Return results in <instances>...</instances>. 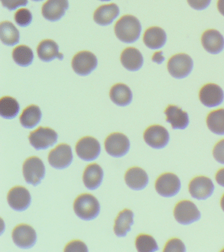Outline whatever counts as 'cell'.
<instances>
[{"label":"cell","instance_id":"4dcf8cb0","mask_svg":"<svg viewBox=\"0 0 224 252\" xmlns=\"http://www.w3.org/2000/svg\"><path fill=\"white\" fill-rule=\"evenodd\" d=\"M20 106L15 98L3 96L0 100V114L5 119H13L18 115Z\"/></svg>","mask_w":224,"mask_h":252},{"label":"cell","instance_id":"1f68e13d","mask_svg":"<svg viewBox=\"0 0 224 252\" xmlns=\"http://www.w3.org/2000/svg\"><path fill=\"white\" fill-rule=\"evenodd\" d=\"M13 59L19 66H28L32 63L34 53L32 49L27 45H19L13 49Z\"/></svg>","mask_w":224,"mask_h":252},{"label":"cell","instance_id":"e0dca14e","mask_svg":"<svg viewBox=\"0 0 224 252\" xmlns=\"http://www.w3.org/2000/svg\"><path fill=\"white\" fill-rule=\"evenodd\" d=\"M68 0H48L43 5V17L48 21L55 22L62 19L68 9Z\"/></svg>","mask_w":224,"mask_h":252},{"label":"cell","instance_id":"d6986e66","mask_svg":"<svg viewBox=\"0 0 224 252\" xmlns=\"http://www.w3.org/2000/svg\"><path fill=\"white\" fill-rule=\"evenodd\" d=\"M164 114L166 116V122L171 124L172 129H185L190 124L188 114L178 106H168L165 110Z\"/></svg>","mask_w":224,"mask_h":252},{"label":"cell","instance_id":"ee69618b","mask_svg":"<svg viewBox=\"0 0 224 252\" xmlns=\"http://www.w3.org/2000/svg\"><path fill=\"white\" fill-rule=\"evenodd\" d=\"M100 1H111V0H100Z\"/></svg>","mask_w":224,"mask_h":252},{"label":"cell","instance_id":"ab89813d","mask_svg":"<svg viewBox=\"0 0 224 252\" xmlns=\"http://www.w3.org/2000/svg\"><path fill=\"white\" fill-rule=\"evenodd\" d=\"M216 180L218 185L224 187V168L220 169L216 173Z\"/></svg>","mask_w":224,"mask_h":252},{"label":"cell","instance_id":"7a4b0ae2","mask_svg":"<svg viewBox=\"0 0 224 252\" xmlns=\"http://www.w3.org/2000/svg\"><path fill=\"white\" fill-rule=\"evenodd\" d=\"M74 210L76 216L82 220H94L99 214V201L92 194H82L74 201Z\"/></svg>","mask_w":224,"mask_h":252},{"label":"cell","instance_id":"f546056e","mask_svg":"<svg viewBox=\"0 0 224 252\" xmlns=\"http://www.w3.org/2000/svg\"><path fill=\"white\" fill-rule=\"evenodd\" d=\"M208 129L214 134L224 135V109L214 110L210 112L206 118Z\"/></svg>","mask_w":224,"mask_h":252},{"label":"cell","instance_id":"5bb4252c","mask_svg":"<svg viewBox=\"0 0 224 252\" xmlns=\"http://www.w3.org/2000/svg\"><path fill=\"white\" fill-rule=\"evenodd\" d=\"M12 238L15 245L23 249H29L36 244L37 235L32 226L26 224L17 226L12 232Z\"/></svg>","mask_w":224,"mask_h":252},{"label":"cell","instance_id":"277c9868","mask_svg":"<svg viewBox=\"0 0 224 252\" xmlns=\"http://www.w3.org/2000/svg\"><path fill=\"white\" fill-rule=\"evenodd\" d=\"M174 215L177 221L184 225L193 223L201 218L197 207L189 200H183L178 203L175 207Z\"/></svg>","mask_w":224,"mask_h":252},{"label":"cell","instance_id":"d4e9b609","mask_svg":"<svg viewBox=\"0 0 224 252\" xmlns=\"http://www.w3.org/2000/svg\"><path fill=\"white\" fill-rule=\"evenodd\" d=\"M143 42L147 47L151 49H160L166 42V32L161 28H149L143 35Z\"/></svg>","mask_w":224,"mask_h":252},{"label":"cell","instance_id":"ba28073f","mask_svg":"<svg viewBox=\"0 0 224 252\" xmlns=\"http://www.w3.org/2000/svg\"><path fill=\"white\" fill-rule=\"evenodd\" d=\"M106 151L111 157L121 158L128 153L130 142L128 138L121 133H114L108 136L105 142Z\"/></svg>","mask_w":224,"mask_h":252},{"label":"cell","instance_id":"4316f807","mask_svg":"<svg viewBox=\"0 0 224 252\" xmlns=\"http://www.w3.org/2000/svg\"><path fill=\"white\" fill-rule=\"evenodd\" d=\"M133 217L134 214L132 211L128 209L119 213V216L116 219L114 226V232L116 235L119 237H125L127 235L128 232L130 231L131 226L133 225Z\"/></svg>","mask_w":224,"mask_h":252},{"label":"cell","instance_id":"7c38bea8","mask_svg":"<svg viewBox=\"0 0 224 252\" xmlns=\"http://www.w3.org/2000/svg\"><path fill=\"white\" fill-rule=\"evenodd\" d=\"M73 155L71 147L66 144H61L50 151L48 156L50 164L54 168L65 169L71 164Z\"/></svg>","mask_w":224,"mask_h":252},{"label":"cell","instance_id":"d590c367","mask_svg":"<svg viewBox=\"0 0 224 252\" xmlns=\"http://www.w3.org/2000/svg\"><path fill=\"white\" fill-rule=\"evenodd\" d=\"M64 252H88L87 246L80 240H74L66 246Z\"/></svg>","mask_w":224,"mask_h":252},{"label":"cell","instance_id":"7bdbcfd3","mask_svg":"<svg viewBox=\"0 0 224 252\" xmlns=\"http://www.w3.org/2000/svg\"><path fill=\"white\" fill-rule=\"evenodd\" d=\"M220 205H221L222 210L224 212V196H222L221 199V202H220Z\"/></svg>","mask_w":224,"mask_h":252},{"label":"cell","instance_id":"b9f144b4","mask_svg":"<svg viewBox=\"0 0 224 252\" xmlns=\"http://www.w3.org/2000/svg\"><path fill=\"white\" fill-rule=\"evenodd\" d=\"M218 9L220 13L224 16V0H218Z\"/></svg>","mask_w":224,"mask_h":252},{"label":"cell","instance_id":"9c48e42d","mask_svg":"<svg viewBox=\"0 0 224 252\" xmlns=\"http://www.w3.org/2000/svg\"><path fill=\"white\" fill-rule=\"evenodd\" d=\"M97 66V57L90 51H81L74 55L72 59V68L80 76L89 75Z\"/></svg>","mask_w":224,"mask_h":252},{"label":"cell","instance_id":"5b68a950","mask_svg":"<svg viewBox=\"0 0 224 252\" xmlns=\"http://www.w3.org/2000/svg\"><path fill=\"white\" fill-rule=\"evenodd\" d=\"M167 67L171 76L176 79H182L192 72L193 61L188 55L181 53L173 56L169 60Z\"/></svg>","mask_w":224,"mask_h":252},{"label":"cell","instance_id":"f6af8a7d","mask_svg":"<svg viewBox=\"0 0 224 252\" xmlns=\"http://www.w3.org/2000/svg\"><path fill=\"white\" fill-rule=\"evenodd\" d=\"M32 1H43V0H32Z\"/></svg>","mask_w":224,"mask_h":252},{"label":"cell","instance_id":"2e32d148","mask_svg":"<svg viewBox=\"0 0 224 252\" xmlns=\"http://www.w3.org/2000/svg\"><path fill=\"white\" fill-rule=\"evenodd\" d=\"M199 98L203 105L209 108L216 107L224 101V91L218 85L206 84L200 90Z\"/></svg>","mask_w":224,"mask_h":252},{"label":"cell","instance_id":"cb8c5ba5","mask_svg":"<svg viewBox=\"0 0 224 252\" xmlns=\"http://www.w3.org/2000/svg\"><path fill=\"white\" fill-rule=\"evenodd\" d=\"M37 53L40 60L44 62H50L56 58L60 60L64 59V55L59 52L58 45L52 39L41 41L37 47Z\"/></svg>","mask_w":224,"mask_h":252},{"label":"cell","instance_id":"44dd1931","mask_svg":"<svg viewBox=\"0 0 224 252\" xmlns=\"http://www.w3.org/2000/svg\"><path fill=\"white\" fill-rule=\"evenodd\" d=\"M119 7L116 4L103 5L96 9L94 15V20L99 25H109L119 16Z\"/></svg>","mask_w":224,"mask_h":252},{"label":"cell","instance_id":"4fadbf2b","mask_svg":"<svg viewBox=\"0 0 224 252\" xmlns=\"http://www.w3.org/2000/svg\"><path fill=\"white\" fill-rule=\"evenodd\" d=\"M189 191L192 198L199 200H206L213 194L214 185L208 177L198 176L191 181Z\"/></svg>","mask_w":224,"mask_h":252},{"label":"cell","instance_id":"7402d4cb","mask_svg":"<svg viewBox=\"0 0 224 252\" xmlns=\"http://www.w3.org/2000/svg\"><path fill=\"white\" fill-rule=\"evenodd\" d=\"M122 64L129 71H137L142 67L143 57L140 51L134 47H128L122 53Z\"/></svg>","mask_w":224,"mask_h":252},{"label":"cell","instance_id":"8d00e7d4","mask_svg":"<svg viewBox=\"0 0 224 252\" xmlns=\"http://www.w3.org/2000/svg\"><path fill=\"white\" fill-rule=\"evenodd\" d=\"M3 7L9 11H13L18 7H25L28 4V0H1Z\"/></svg>","mask_w":224,"mask_h":252},{"label":"cell","instance_id":"836d02e7","mask_svg":"<svg viewBox=\"0 0 224 252\" xmlns=\"http://www.w3.org/2000/svg\"><path fill=\"white\" fill-rule=\"evenodd\" d=\"M15 21L20 27H28L32 21V15L29 9H21L15 14Z\"/></svg>","mask_w":224,"mask_h":252},{"label":"cell","instance_id":"ac0fdd59","mask_svg":"<svg viewBox=\"0 0 224 252\" xmlns=\"http://www.w3.org/2000/svg\"><path fill=\"white\" fill-rule=\"evenodd\" d=\"M201 41L204 49L211 54H218L224 48L223 35L216 30L210 29L204 32Z\"/></svg>","mask_w":224,"mask_h":252},{"label":"cell","instance_id":"60d3db41","mask_svg":"<svg viewBox=\"0 0 224 252\" xmlns=\"http://www.w3.org/2000/svg\"><path fill=\"white\" fill-rule=\"evenodd\" d=\"M152 60L153 62L161 64L164 61V57H163V53L162 51L160 52H157L153 55Z\"/></svg>","mask_w":224,"mask_h":252},{"label":"cell","instance_id":"e575fe53","mask_svg":"<svg viewBox=\"0 0 224 252\" xmlns=\"http://www.w3.org/2000/svg\"><path fill=\"white\" fill-rule=\"evenodd\" d=\"M186 251V246L183 243L182 240L178 238H172L167 242L165 246L164 252H180Z\"/></svg>","mask_w":224,"mask_h":252},{"label":"cell","instance_id":"9a60e30c","mask_svg":"<svg viewBox=\"0 0 224 252\" xmlns=\"http://www.w3.org/2000/svg\"><path fill=\"white\" fill-rule=\"evenodd\" d=\"M7 202L13 210L23 212L26 210L31 205L30 192L23 187H13L7 194Z\"/></svg>","mask_w":224,"mask_h":252},{"label":"cell","instance_id":"ffe728a7","mask_svg":"<svg viewBox=\"0 0 224 252\" xmlns=\"http://www.w3.org/2000/svg\"><path fill=\"white\" fill-rule=\"evenodd\" d=\"M125 179L128 186L135 190H143L149 183L148 175L140 167L129 169L126 173Z\"/></svg>","mask_w":224,"mask_h":252},{"label":"cell","instance_id":"484cf974","mask_svg":"<svg viewBox=\"0 0 224 252\" xmlns=\"http://www.w3.org/2000/svg\"><path fill=\"white\" fill-rule=\"evenodd\" d=\"M110 98L117 105L126 106L129 105L132 100V92L127 85L115 84L110 91Z\"/></svg>","mask_w":224,"mask_h":252},{"label":"cell","instance_id":"52a82bcc","mask_svg":"<svg viewBox=\"0 0 224 252\" xmlns=\"http://www.w3.org/2000/svg\"><path fill=\"white\" fill-rule=\"evenodd\" d=\"M181 187L182 185L179 177L171 173L161 175L155 183L157 193L166 198L176 196L180 192Z\"/></svg>","mask_w":224,"mask_h":252},{"label":"cell","instance_id":"74e56055","mask_svg":"<svg viewBox=\"0 0 224 252\" xmlns=\"http://www.w3.org/2000/svg\"><path fill=\"white\" fill-rule=\"evenodd\" d=\"M213 156L218 163L224 164V139L216 144L214 148Z\"/></svg>","mask_w":224,"mask_h":252},{"label":"cell","instance_id":"8fae6325","mask_svg":"<svg viewBox=\"0 0 224 252\" xmlns=\"http://www.w3.org/2000/svg\"><path fill=\"white\" fill-rule=\"evenodd\" d=\"M76 152L78 157L84 161L95 160L101 153V145L95 138L83 137L76 144Z\"/></svg>","mask_w":224,"mask_h":252},{"label":"cell","instance_id":"3957f363","mask_svg":"<svg viewBox=\"0 0 224 252\" xmlns=\"http://www.w3.org/2000/svg\"><path fill=\"white\" fill-rule=\"evenodd\" d=\"M23 172L26 182L36 187L44 178L46 168L42 159L33 157L29 158L25 161Z\"/></svg>","mask_w":224,"mask_h":252},{"label":"cell","instance_id":"d6a6232c","mask_svg":"<svg viewBox=\"0 0 224 252\" xmlns=\"http://www.w3.org/2000/svg\"><path fill=\"white\" fill-rule=\"evenodd\" d=\"M135 247L139 252H153L159 250L155 238L148 234H141L135 240Z\"/></svg>","mask_w":224,"mask_h":252},{"label":"cell","instance_id":"603a6c76","mask_svg":"<svg viewBox=\"0 0 224 252\" xmlns=\"http://www.w3.org/2000/svg\"><path fill=\"white\" fill-rule=\"evenodd\" d=\"M103 170L97 163L88 165L83 174V182L86 188L96 190L101 185L103 179Z\"/></svg>","mask_w":224,"mask_h":252},{"label":"cell","instance_id":"8992f818","mask_svg":"<svg viewBox=\"0 0 224 252\" xmlns=\"http://www.w3.org/2000/svg\"><path fill=\"white\" fill-rule=\"evenodd\" d=\"M31 145L36 150L48 149L57 143L58 133L50 127H40L29 135Z\"/></svg>","mask_w":224,"mask_h":252},{"label":"cell","instance_id":"83f0119b","mask_svg":"<svg viewBox=\"0 0 224 252\" xmlns=\"http://www.w3.org/2000/svg\"><path fill=\"white\" fill-rule=\"evenodd\" d=\"M0 37L5 45L13 46L19 43L20 35L18 29L12 23L5 21L0 25Z\"/></svg>","mask_w":224,"mask_h":252},{"label":"cell","instance_id":"30bf717a","mask_svg":"<svg viewBox=\"0 0 224 252\" xmlns=\"http://www.w3.org/2000/svg\"><path fill=\"white\" fill-rule=\"evenodd\" d=\"M143 138L145 143L153 149H161L166 147L170 141L168 130L159 125L151 126L147 128Z\"/></svg>","mask_w":224,"mask_h":252},{"label":"cell","instance_id":"f1b7e54d","mask_svg":"<svg viewBox=\"0 0 224 252\" xmlns=\"http://www.w3.org/2000/svg\"><path fill=\"white\" fill-rule=\"evenodd\" d=\"M42 112L39 106L31 105L23 110L20 116L21 125L25 128L32 129L40 123Z\"/></svg>","mask_w":224,"mask_h":252},{"label":"cell","instance_id":"6da1fadb","mask_svg":"<svg viewBox=\"0 0 224 252\" xmlns=\"http://www.w3.org/2000/svg\"><path fill=\"white\" fill-rule=\"evenodd\" d=\"M115 32L118 38L123 42L134 43L140 36V22L132 15L123 16L116 23Z\"/></svg>","mask_w":224,"mask_h":252},{"label":"cell","instance_id":"f35d334b","mask_svg":"<svg viewBox=\"0 0 224 252\" xmlns=\"http://www.w3.org/2000/svg\"><path fill=\"white\" fill-rule=\"evenodd\" d=\"M188 2L192 9L201 11L208 7L211 0H188Z\"/></svg>","mask_w":224,"mask_h":252}]
</instances>
